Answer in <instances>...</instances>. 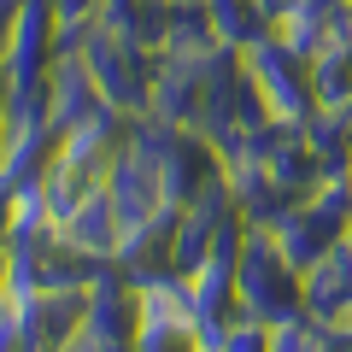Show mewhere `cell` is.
<instances>
[{"instance_id":"1","label":"cell","mask_w":352,"mask_h":352,"mask_svg":"<svg viewBox=\"0 0 352 352\" xmlns=\"http://www.w3.org/2000/svg\"><path fill=\"white\" fill-rule=\"evenodd\" d=\"M229 352H264V335H252V329H247V335L229 340Z\"/></svg>"}]
</instances>
